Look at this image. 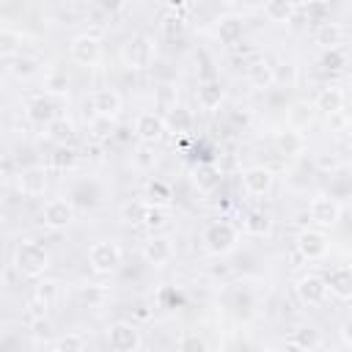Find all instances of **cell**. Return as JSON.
I'll return each instance as SVG.
<instances>
[{
  "label": "cell",
  "mask_w": 352,
  "mask_h": 352,
  "mask_svg": "<svg viewBox=\"0 0 352 352\" xmlns=\"http://www.w3.org/2000/svg\"><path fill=\"white\" fill-rule=\"evenodd\" d=\"M297 14V6L292 0H264V16L275 25H286L292 22Z\"/></svg>",
  "instance_id": "29"
},
{
  "label": "cell",
  "mask_w": 352,
  "mask_h": 352,
  "mask_svg": "<svg viewBox=\"0 0 352 352\" xmlns=\"http://www.w3.org/2000/svg\"><path fill=\"white\" fill-rule=\"evenodd\" d=\"M148 214V201H129L121 206V220L129 226H143Z\"/></svg>",
  "instance_id": "41"
},
{
  "label": "cell",
  "mask_w": 352,
  "mask_h": 352,
  "mask_svg": "<svg viewBox=\"0 0 352 352\" xmlns=\"http://www.w3.org/2000/svg\"><path fill=\"white\" fill-rule=\"evenodd\" d=\"M248 80H250V85H253V88H258V91H264V88H270V85H275L272 66H270L267 60H256V63H250V66H248Z\"/></svg>",
  "instance_id": "35"
},
{
  "label": "cell",
  "mask_w": 352,
  "mask_h": 352,
  "mask_svg": "<svg viewBox=\"0 0 352 352\" xmlns=\"http://www.w3.org/2000/svg\"><path fill=\"white\" fill-rule=\"evenodd\" d=\"M3 3H8V0H3Z\"/></svg>",
  "instance_id": "55"
},
{
  "label": "cell",
  "mask_w": 352,
  "mask_h": 352,
  "mask_svg": "<svg viewBox=\"0 0 352 352\" xmlns=\"http://www.w3.org/2000/svg\"><path fill=\"white\" fill-rule=\"evenodd\" d=\"M308 217H311V223L319 226V228H333V226H338V220H341V204H338V198H336L333 192H319V195H314L311 204H308Z\"/></svg>",
  "instance_id": "9"
},
{
  "label": "cell",
  "mask_w": 352,
  "mask_h": 352,
  "mask_svg": "<svg viewBox=\"0 0 352 352\" xmlns=\"http://www.w3.org/2000/svg\"><path fill=\"white\" fill-rule=\"evenodd\" d=\"M344 132H346V135H349V138H352V113H349V116H346V126H344Z\"/></svg>",
  "instance_id": "53"
},
{
  "label": "cell",
  "mask_w": 352,
  "mask_h": 352,
  "mask_svg": "<svg viewBox=\"0 0 352 352\" xmlns=\"http://www.w3.org/2000/svg\"><path fill=\"white\" fill-rule=\"evenodd\" d=\"M63 107H66V94L44 91V94L25 99V118L33 126H50L55 118L63 116Z\"/></svg>",
  "instance_id": "3"
},
{
  "label": "cell",
  "mask_w": 352,
  "mask_h": 352,
  "mask_svg": "<svg viewBox=\"0 0 352 352\" xmlns=\"http://www.w3.org/2000/svg\"><path fill=\"white\" fill-rule=\"evenodd\" d=\"M52 352H82L88 346V338L82 333H63L47 344Z\"/></svg>",
  "instance_id": "37"
},
{
  "label": "cell",
  "mask_w": 352,
  "mask_h": 352,
  "mask_svg": "<svg viewBox=\"0 0 352 352\" xmlns=\"http://www.w3.org/2000/svg\"><path fill=\"white\" fill-rule=\"evenodd\" d=\"M220 179H223V173H220V168L212 165V162H201V165H195V170H192V182H195V187H198L201 192L217 190Z\"/></svg>",
  "instance_id": "27"
},
{
  "label": "cell",
  "mask_w": 352,
  "mask_h": 352,
  "mask_svg": "<svg viewBox=\"0 0 352 352\" xmlns=\"http://www.w3.org/2000/svg\"><path fill=\"white\" fill-rule=\"evenodd\" d=\"M6 72L11 77H16V80H30L38 72V63H36V58H28V55L16 52V55L6 58Z\"/></svg>",
  "instance_id": "30"
},
{
  "label": "cell",
  "mask_w": 352,
  "mask_h": 352,
  "mask_svg": "<svg viewBox=\"0 0 352 352\" xmlns=\"http://www.w3.org/2000/svg\"><path fill=\"white\" fill-rule=\"evenodd\" d=\"M289 346H292V349H302V352H311V349H319V346H324V338H322V333H319L316 327H311V324H302V327L292 330V336H289Z\"/></svg>",
  "instance_id": "25"
},
{
  "label": "cell",
  "mask_w": 352,
  "mask_h": 352,
  "mask_svg": "<svg viewBox=\"0 0 352 352\" xmlns=\"http://www.w3.org/2000/svg\"><path fill=\"white\" fill-rule=\"evenodd\" d=\"M77 300L82 305H88V308H99V305H104L110 300V292L102 283H88V286H80L77 289Z\"/></svg>",
  "instance_id": "36"
},
{
  "label": "cell",
  "mask_w": 352,
  "mask_h": 352,
  "mask_svg": "<svg viewBox=\"0 0 352 352\" xmlns=\"http://www.w3.org/2000/svg\"><path fill=\"white\" fill-rule=\"evenodd\" d=\"M160 30H162L165 38H179V36L187 30V19H184V14H182V11H170V8H165V14L160 16Z\"/></svg>",
  "instance_id": "34"
},
{
  "label": "cell",
  "mask_w": 352,
  "mask_h": 352,
  "mask_svg": "<svg viewBox=\"0 0 352 352\" xmlns=\"http://www.w3.org/2000/svg\"><path fill=\"white\" fill-rule=\"evenodd\" d=\"M30 333H33V338H47L52 333V322L47 316H33L30 319Z\"/></svg>",
  "instance_id": "46"
},
{
  "label": "cell",
  "mask_w": 352,
  "mask_h": 352,
  "mask_svg": "<svg viewBox=\"0 0 352 352\" xmlns=\"http://www.w3.org/2000/svg\"><path fill=\"white\" fill-rule=\"evenodd\" d=\"M77 162H80V154L69 143H58L50 154V168H55V170H74Z\"/></svg>",
  "instance_id": "31"
},
{
  "label": "cell",
  "mask_w": 352,
  "mask_h": 352,
  "mask_svg": "<svg viewBox=\"0 0 352 352\" xmlns=\"http://www.w3.org/2000/svg\"><path fill=\"white\" fill-rule=\"evenodd\" d=\"M94 6L104 14V16H116L126 8V0H94Z\"/></svg>",
  "instance_id": "47"
},
{
  "label": "cell",
  "mask_w": 352,
  "mask_h": 352,
  "mask_svg": "<svg viewBox=\"0 0 352 352\" xmlns=\"http://www.w3.org/2000/svg\"><path fill=\"white\" fill-rule=\"evenodd\" d=\"M66 88H69V77H66L63 72H52V74L47 77V91H52V94H66Z\"/></svg>",
  "instance_id": "48"
},
{
  "label": "cell",
  "mask_w": 352,
  "mask_h": 352,
  "mask_svg": "<svg viewBox=\"0 0 352 352\" xmlns=\"http://www.w3.org/2000/svg\"><path fill=\"white\" fill-rule=\"evenodd\" d=\"M116 132H118V121H116L113 116H99V113H94V118L88 121V138H91L94 143H107V140L116 138Z\"/></svg>",
  "instance_id": "24"
},
{
  "label": "cell",
  "mask_w": 352,
  "mask_h": 352,
  "mask_svg": "<svg viewBox=\"0 0 352 352\" xmlns=\"http://www.w3.org/2000/svg\"><path fill=\"white\" fill-rule=\"evenodd\" d=\"M60 294V286L55 280H38L36 289H33V297H30V314L33 316H47V311L55 305Z\"/></svg>",
  "instance_id": "17"
},
{
  "label": "cell",
  "mask_w": 352,
  "mask_h": 352,
  "mask_svg": "<svg viewBox=\"0 0 352 352\" xmlns=\"http://www.w3.org/2000/svg\"><path fill=\"white\" fill-rule=\"evenodd\" d=\"M346 63H349V55H346L344 47H327V50H322V55H319V66H322L324 72H341Z\"/></svg>",
  "instance_id": "38"
},
{
  "label": "cell",
  "mask_w": 352,
  "mask_h": 352,
  "mask_svg": "<svg viewBox=\"0 0 352 352\" xmlns=\"http://www.w3.org/2000/svg\"><path fill=\"white\" fill-rule=\"evenodd\" d=\"M231 121H234V124H242V126H245V124L250 121V113H248V110H242V113H239V110H234V113H231Z\"/></svg>",
  "instance_id": "52"
},
{
  "label": "cell",
  "mask_w": 352,
  "mask_h": 352,
  "mask_svg": "<svg viewBox=\"0 0 352 352\" xmlns=\"http://www.w3.org/2000/svg\"><path fill=\"white\" fill-rule=\"evenodd\" d=\"M165 121H168V132H176V135H187L192 129V110H187L184 104H173L168 113H165Z\"/></svg>",
  "instance_id": "28"
},
{
  "label": "cell",
  "mask_w": 352,
  "mask_h": 352,
  "mask_svg": "<svg viewBox=\"0 0 352 352\" xmlns=\"http://www.w3.org/2000/svg\"><path fill=\"white\" fill-rule=\"evenodd\" d=\"M146 198H148V204L168 206V204L173 201V190H170V184H165L162 179H151V182L146 184Z\"/></svg>",
  "instance_id": "39"
},
{
  "label": "cell",
  "mask_w": 352,
  "mask_h": 352,
  "mask_svg": "<svg viewBox=\"0 0 352 352\" xmlns=\"http://www.w3.org/2000/svg\"><path fill=\"white\" fill-rule=\"evenodd\" d=\"M176 346H179V349H192V352H201V349H206L209 344H206V341H204V338H201L195 330H187L184 336H179V338H176Z\"/></svg>",
  "instance_id": "44"
},
{
  "label": "cell",
  "mask_w": 352,
  "mask_h": 352,
  "mask_svg": "<svg viewBox=\"0 0 352 352\" xmlns=\"http://www.w3.org/2000/svg\"><path fill=\"white\" fill-rule=\"evenodd\" d=\"M50 264H52L50 250H47L41 242H36V239H22V242L14 248V267H16V272L25 275V278H36V280H38V278L50 270Z\"/></svg>",
  "instance_id": "2"
},
{
  "label": "cell",
  "mask_w": 352,
  "mask_h": 352,
  "mask_svg": "<svg viewBox=\"0 0 352 352\" xmlns=\"http://www.w3.org/2000/svg\"><path fill=\"white\" fill-rule=\"evenodd\" d=\"M121 261H124V253L113 239H99L88 248V267L94 275H113L121 270Z\"/></svg>",
  "instance_id": "5"
},
{
  "label": "cell",
  "mask_w": 352,
  "mask_h": 352,
  "mask_svg": "<svg viewBox=\"0 0 352 352\" xmlns=\"http://www.w3.org/2000/svg\"><path fill=\"white\" fill-rule=\"evenodd\" d=\"M162 6L170 8V11H182L184 14V8L190 6V0H162Z\"/></svg>",
  "instance_id": "51"
},
{
  "label": "cell",
  "mask_w": 352,
  "mask_h": 352,
  "mask_svg": "<svg viewBox=\"0 0 352 352\" xmlns=\"http://www.w3.org/2000/svg\"><path fill=\"white\" fill-rule=\"evenodd\" d=\"M292 3H294V6H297V8H305V6H308V3H311V0H292Z\"/></svg>",
  "instance_id": "54"
},
{
  "label": "cell",
  "mask_w": 352,
  "mask_h": 352,
  "mask_svg": "<svg viewBox=\"0 0 352 352\" xmlns=\"http://www.w3.org/2000/svg\"><path fill=\"white\" fill-rule=\"evenodd\" d=\"M165 132H168V121H165L162 113H154V110L138 113V118H135V124H132V135H135L143 146L160 143V140L165 138Z\"/></svg>",
  "instance_id": "8"
},
{
  "label": "cell",
  "mask_w": 352,
  "mask_h": 352,
  "mask_svg": "<svg viewBox=\"0 0 352 352\" xmlns=\"http://www.w3.org/2000/svg\"><path fill=\"white\" fill-rule=\"evenodd\" d=\"M168 223V206H160V204H148V214H146V228L151 231H160L162 226Z\"/></svg>",
  "instance_id": "43"
},
{
  "label": "cell",
  "mask_w": 352,
  "mask_h": 352,
  "mask_svg": "<svg viewBox=\"0 0 352 352\" xmlns=\"http://www.w3.org/2000/svg\"><path fill=\"white\" fill-rule=\"evenodd\" d=\"M157 60V41L148 33H135L121 47V63L132 72H146Z\"/></svg>",
  "instance_id": "4"
},
{
  "label": "cell",
  "mask_w": 352,
  "mask_h": 352,
  "mask_svg": "<svg viewBox=\"0 0 352 352\" xmlns=\"http://www.w3.org/2000/svg\"><path fill=\"white\" fill-rule=\"evenodd\" d=\"M338 338H341L346 346H352V311L338 322Z\"/></svg>",
  "instance_id": "50"
},
{
  "label": "cell",
  "mask_w": 352,
  "mask_h": 352,
  "mask_svg": "<svg viewBox=\"0 0 352 352\" xmlns=\"http://www.w3.org/2000/svg\"><path fill=\"white\" fill-rule=\"evenodd\" d=\"M69 55L80 66H96L102 60V41L94 33H80L69 44Z\"/></svg>",
  "instance_id": "13"
},
{
  "label": "cell",
  "mask_w": 352,
  "mask_h": 352,
  "mask_svg": "<svg viewBox=\"0 0 352 352\" xmlns=\"http://www.w3.org/2000/svg\"><path fill=\"white\" fill-rule=\"evenodd\" d=\"M272 231V217L264 209H250L242 217V234L248 236H267Z\"/></svg>",
  "instance_id": "26"
},
{
  "label": "cell",
  "mask_w": 352,
  "mask_h": 352,
  "mask_svg": "<svg viewBox=\"0 0 352 352\" xmlns=\"http://www.w3.org/2000/svg\"><path fill=\"white\" fill-rule=\"evenodd\" d=\"M294 294H297V300H300L305 308H322V305H327V300H330L327 278H324V275H316V272H308V275H302V278L294 283Z\"/></svg>",
  "instance_id": "7"
},
{
  "label": "cell",
  "mask_w": 352,
  "mask_h": 352,
  "mask_svg": "<svg viewBox=\"0 0 352 352\" xmlns=\"http://www.w3.org/2000/svg\"><path fill=\"white\" fill-rule=\"evenodd\" d=\"M14 182H16L19 195H25V198H38V195H44V190H47V184H50V173H47L44 165H28V168H22V170L16 173Z\"/></svg>",
  "instance_id": "14"
},
{
  "label": "cell",
  "mask_w": 352,
  "mask_h": 352,
  "mask_svg": "<svg viewBox=\"0 0 352 352\" xmlns=\"http://www.w3.org/2000/svg\"><path fill=\"white\" fill-rule=\"evenodd\" d=\"M314 118H316V107H314V102H294V104H289V110H286V126H292V129H308L311 124H314Z\"/></svg>",
  "instance_id": "23"
},
{
  "label": "cell",
  "mask_w": 352,
  "mask_h": 352,
  "mask_svg": "<svg viewBox=\"0 0 352 352\" xmlns=\"http://www.w3.org/2000/svg\"><path fill=\"white\" fill-rule=\"evenodd\" d=\"M275 148H278V154H283V157H297V154H302L305 151V138H302V132L300 129H292V126H283L280 132H275Z\"/></svg>",
  "instance_id": "21"
},
{
  "label": "cell",
  "mask_w": 352,
  "mask_h": 352,
  "mask_svg": "<svg viewBox=\"0 0 352 352\" xmlns=\"http://www.w3.org/2000/svg\"><path fill=\"white\" fill-rule=\"evenodd\" d=\"M294 248H297V253L305 258V261H319V258H324L327 256V250H330V239H327V234H324V228H302L300 234H297V239H294Z\"/></svg>",
  "instance_id": "10"
},
{
  "label": "cell",
  "mask_w": 352,
  "mask_h": 352,
  "mask_svg": "<svg viewBox=\"0 0 352 352\" xmlns=\"http://www.w3.org/2000/svg\"><path fill=\"white\" fill-rule=\"evenodd\" d=\"M47 138L55 140V143H72V138H74V124H72L66 116H60V118H55V121L47 126Z\"/></svg>",
  "instance_id": "40"
},
{
  "label": "cell",
  "mask_w": 352,
  "mask_h": 352,
  "mask_svg": "<svg viewBox=\"0 0 352 352\" xmlns=\"http://www.w3.org/2000/svg\"><path fill=\"white\" fill-rule=\"evenodd\" d=\"M239 179H242V190L248 195H253V198L267 195L272 190V184H275V173L267 165H250V168H245L239 173Z\"/></svg>",
  "instance_id": "15"
},
{
  "label": "cell",
  "mask_w": 352,
  "mask_h": 352,
  "mask_svg": "<svg viewBox=\"0 0 352 352\" xmlns=\"http://www.w3.org/2000/svg\"><path fill=\"white\" fill-rule=\"evenodd\" d=\"M214 33H217L220 44L234 47V44H239V41H242V33H245V19H242V16H236V14H226V16H220V19H217Z\"/></svg>",
  "instance_id": "20"
},
{
  "label": "cell",
  "mask_w": 352,
  "mask_h": 352,
  "mask_svg": "<svg viewBox=\"0 0 352 352\" xmlns=\"http://www.w3.org/2000/svg\"><path fill=\"white\" fill-rule=\"evenodd\" d=\"M195 99H198V107H201V110L212 113V110H217V107L223 104V99H226V88H223V82H220L217 77H206V80L198 85Z\"/></svg>",
  "instance_id": "18"
},
{
  "label": "cell",
  "mask_w": 352,
  "mask_h": 352,
  "mask_svg": "<svg viewBox=\"0 0 352 352\" xmlns=\"http://www.w3.org/2000/svg\"><path fill=\"white\" fill-rule=\"evenodd\" d=\"M272 77H275V85L278 88H297V82H300V66L297 63H292V60H280V63H275L272 66Z\"/></svg>",
  "instance_id": "33"
},
{
  "label": "cell",
  "mask_w": 352,
  "mask_h": 352,
  "mask_svg": "<svg viewBox=\"0 0 352 352\" xmlns=\"http://www.w3.org/2000/svg\"><path fill=\"white\" fill-rule=\"evenodd\" d=\"M314 107L324 116H333V113H341L344 110V91L338 85H324L319 88L316 99H314Z\"/></svg>",
  "instance_id": "22"
},
{
  "label": "cell",
  "mask_w": 352,
  "mask_h": 352,
  "mask_svg": "<svg viewBox=\"0 0 352 352\" xmlns=\"http://www.w3.org/2000/svg\"><path fill=\"white\" fill-rule=\"evenodd\" d=\"M305 14H308V19H311L314 25L330 22V8H327L324 3H316V0H311V3L305 6Z\"/></svg>",
  "instance_id": "45"
},
{
  "label": "cell",
  "mask_w": 352,
  "mask_h": 352,
  "mask_svg": "<svg viewBox=\"0 0 352 352\" xmlns=\"http://www.w3.org/2000/svg\"><path fill=\"white\" fill-rule=\"evenodd\" d=\"M242 239V226H236L234 220L228 217H217V220H209L201 231V245L209 256H228L236 250Z\"/></svg>",
  "instance_id": "1"
},
{
  "label": "cell",
  "mask_w": 352,
  "mask_h": 352,
  "mask_svg": "<svg viewBox=\"0 0 352 352\" xmlns=\"http://www.w3.org/2000/svg\"><path fill=\"white\" fill-rule=\"evenodd\" d=\"M22 50V33H16L14 28H3L0 30V52H3V58H11V55H16Z\"/></svg>",
  "instance_id": "42"
},
{
  "label": "cell",
  "mask_w": 352,
  "mask_h": 352,
  "mask_svg": "<svg viewBox=\"0 0 352 352\" xmlns=\"http://www.w3.org/2000/svg\"><path fill=\"white\" fill-rule=\"evenodd\" d=\"M341 38H344V28H341L338 22H322V25H316V30H314V41H316L322 50H327V47H341Z\"/></svg>",
  "instance_id": "32"
},
{
  "label": "cell",
  "mask_w": 352,
  "mask_h": 352,
  "mask_svg": "<svg viewBox=\"0 0 352 352\" xmlns=\"http://www.w3.org/2000/svg\"><path fill=\"white\" fill-rule=\"evenodd\" d=\"M327 286L330 294L338 300H352V264H338L333 270H327Z\"/></svg>",
  "instance_id": "19"
},
{
  "label": "cell",
  "mask_w": 352,
  "mask_h": 352,
  "mask_svg": "<svg viewBox=\"0 0 352 352\" xmlns=\"http://www.w3.org/2000/svg\"><path fill=\"white\" fill-rule=\"evenodd\" d=\"M316 168H319V170H327V173H336V170L341 168V160H338L336 154H319V157H316Z\"/></svg>",
  "instance_id": "49"
},
{
  "label": "cell",
  "mask_w": 352,
  "mask_h": 352,
  "mask_svg": "<svg viewBox=\"0 0 352 352\" xmlns=\"http://www.w3.org/2000/svg\"><path fill=\"white\" fill-rule=\"evenodd\" d=\"M104 341L113 352H138L143 346V333L126 322V319H118V322H110L107 330H104Z\"/></svg>",
  "instance_id": "6"
},
{
  "label": "cell",
  "mask_w": 352,
  "mask_h": 352,
  "mask_svg": "<svg viewBox=\"0 0 352 352\" xmlns=\"http://www.w3.org/2000/svg\"><path fill=\"white\" fill-rule=\"evenodd\" d=\"M74 214H77V209H74V201L72 198H50L41 206V223L47 228H52V231H60V228L72 226L74 223Z\"/></svg>",
  "instance_id": "11"
},
{
  "label": "cell",
  "mask_w": 352,
  "mask_h": 352,
  "mask_svg": "<svg viewBox=\"0 0 352 352\" xmlns=\"http://www.w3.org/2000/svg\"><path fill=\"white\" fill-rule=\"evenodd\" d=\"M143 261L151 264V267H168L173 258H176V245L168 234H151L146 242H143Z\"/></svg>",
  "instance_id": "12"
},
{
  "label": "cell",
  "mask_w": 352,
  "mask_h": 352,
  "mask_svg": "<svg viewBox=\"0 0 352 352\" xmlns=\"http://www.w3.org/2000/svg\"><path fill=\"white\" fill-rule=\"evenodd\" d=\"M88 102H91V110L99 113V116H113V118H118L121 110H124V99H121V94H118L116 88H96V91L88 96Z\"/></svg>",
  "instance_id": "16"
}]
</instances>
